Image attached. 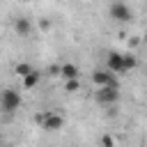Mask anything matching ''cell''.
Segmentation results:
<instances>
[{
    "label": "cell",
    "instance_id": "obj_5",
    "mask_svg": "<svg viewBox=\"0 0 147 147\" xmlns=\"http://www.w3.org/2000/svg\"><path fill=\"white\" fill-rule=\"evenodd\" d=\"M106 67H108V71H113V74H122V71H124V53L110 51L108 57H106Z\"/></svg>",
    "mask_w": 147,
    "mask_h": 147
},
{
    "label": "cell",
    "instance_id": "obj_9",
    "mask_svg": "<svg viewBox=\"0 0 147 147\" xmlns=\"http://www.w3.org/2000/svg\"><path fill=\"white\" fill-rule=\"evenodd\" d=\"M39 78H41V74H39L37 69H34L32 74H28V76L23 78V87H25V90H32V87H37V83H39Z\"/></svg>",
    "mask_w": 147,
    "mask_h": 147
},
{
    "label": "cell",
    "instance_id": "obj_1",
    "mask_svg": "<svg viewBox=\"0 0 147 147\" xmlns=\"http://www.w3.org/2000/svg\"><path fill=\"white\" fill-rule=\"evenodd\" d=\"M92 80L99 85V87H117V76L108 69H96L92 74Z\"/></svg>",
    "mask_w": 147,
    "mask_h": 147
},
{
    "label": "cell",
    "instance_id": "obj_14",
    "mask_svg": "<svg viewBox=\"0 0 147 147\" xmlns=\"http://www.w3.org/2000/svg\"><path fill=\"white\" fill-rule=\"evenodd\" d=\"M145 44H147V32H145Z\"/></svg>",
    "mask_w": 147,
    "mask_h": 147
},
{
    "label": "cell",
    "instance_id": "obj_7",
    "mask_svg": "<svg viewBox=\"0 0 147 147\" xmlns=\"http://www.w3.org/2000/svg\"><path fill=\"white\" fill-rule=\"evenodd\" d=\"M60 76L64 78V80H76L78 78V67L76 64H62V71H60Z\"/></svg>",
    "mask_w": 147,
    "mask_h": 147
},
{
    "label": "cell",
    "instance_id": "obj_6",
    "mask_svg": "<svg viewBox=\"0 0 147 147\" xmlns=\"http://www.w3.org/2000/svg\"><path fill=\"white\" fill-rule=\"evenodd\" d=\"M62 126H64L62 115H57V113H46V119H44V124H41V129H44V131L53 133V131H60Z\"/></svg>",
    "mask_w": 147,
    "mask_h": 147
},
{
    "label": "cell",
    "instance_id": "obj_10",
    "mask_svg": "<svg viewBox=\"0 0 147 147\" xmlns=\"http://www.w3.org/2000/svg\"><path fill=\"white\" fill-rule=\"evenodd\" d=\"M32 71H34V69H32L28 62H18V64H16V74H18L21 78H25V76H28V74H32Z\"/></svg>",
    "mask_w": 147,
    "mask_h": 147
},
{
    "label": "cell",
    "instance_id": "obj_11",
    "mask_svg": "<svg viewBox=\"0 0 147 147\" xmlns=\"http://www.w3.org/2000/svg\"><path fill=\"white\" fill-rule=\"evenodd\" d=\"M136 64H138V62H136V57H133L131 53H126V55H124V71H131V69H136Z\"/></svg>",
    "mask_w": 147,
    "mask_h": 147
},
{
    "label": "cell",
    "instance_id": "obj_13",
    "mask_svg": "<svg viewBox=\"0 0 147 147\" xmlns=\"http://www.w3.org/2000/svg\"><path fill=\"white\" fill-rule=\"evenodd\" d=\"M64 87H67V92H78V90H80V83H78V78H76V80H67Z\"/></svg>",
    "mask_w": 147,
    "mask_h": 147
},
{
    "label": "cell",
    "instance_id": "obj_12",
    "mask_svg": "<svg viewBox=\"0 0 147 147\" xmlns=\"http://www.w3.org/2000/svg\"><path fill=\"white\" fill-rule=\"evenodd\" d=\"M101 147H115V138L110 133H103L101 136Z\"/></svg>",
    "mask_w": 147,
    "mask_h": 147
},
{
    "label": "cell",
    "instance_id": "obj_2",
    "mask_svg": "<svg viewBox=\"0 0 147 147\" xmlns=\"http://www.w3.org/2000/svg\"><path fill=\"white\" fill-rule=\"evenodd\" d=\"M18 106H21V94L16 90L7 87L2 92V110L5 113H14V110H18Z\"/></svg>",
    "mask_w": 147,
    "mask_h": 147
},
{
    "label": "cell",
    "instance_id": "obj_4",
    "mask_svg": "<svg viewBox=\"0 0 147 147\" xmlns=\"http://www.w3.org/2000/svg\"><path fill=\"white\" fill-rule=\"evenodd\" d=\"M117 99H119V87H99V92H96V101L103 103V106H108V108Z\"/></svg>",
    "mask_w": 147,
    "mask_h": 147
},
{
    "label": "cell",
    "instance_id": "obj_3",
    "mask_svg": "<svg viewBox=\"0 0 147 147\" xmlns=\"http://www.w3.org/2000/svg\"><path fill=\"white\" fill-rule=\"evenodd\" d=\"M108 14H110V18H113V21H119V23H126V21H131V18H133V11H131L124 2H113Z\"/></svg>",
    "mask_w": 147,
    "mask_h": 147
},
{
    "label": "cell",
    "instance_id": "obj_8",
    "mask_svg": "<svg viewBox=\"0 0 147 147\" xmlns=\"http://www.w3.org/2000/svg\"><path fill=\"white\" fill-rule=\"evenodd\" d=\"M14 30H16L21 37H25V34L30 32V21H28V18H23V16H21V18H16V21H14Z\"/></svg>",
    "mask_w": 147,
    "mask_h": 147
}]
</instances>
